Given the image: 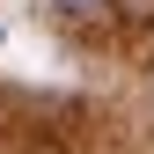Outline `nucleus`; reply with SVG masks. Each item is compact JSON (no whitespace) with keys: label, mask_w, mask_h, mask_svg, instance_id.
Returning <instances> with one entry per match:
<instances>
[{"label":"nucleus","mask_w":154,"mask_h":154,"mask_svg":"<svg viewBox=\"0 0 154 154\" xmlns=\"http://www.w3.org/2000/svg\"><path fill=\"white\" fill-rule=\"evenodd\" d=\"M44 8L59 15L66 29H103L110 15H118V8H110V0H44Z\"/></svg>","instance_id":"nucleus-1"},{"label":"nucleus","mask_w":154,"mask_h":154,"mask_svg":"<svg viewBox=\"0 0 154 154\" xmlns=\"http://www.w3.org/2000/svg\"><path fill=\"white\" fill-rule=\"evenodd\" d=\"M110 8H118L125 22H154V0H110Z\"/></svg>","instance_id":"nucleus-2"}]
</instances>
